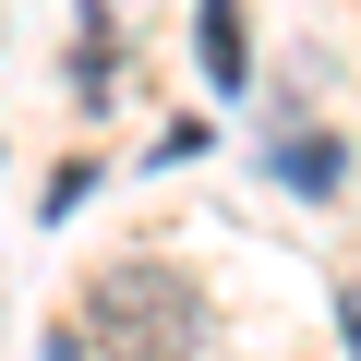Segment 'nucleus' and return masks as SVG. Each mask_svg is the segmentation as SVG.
Wrapping results in <instances>:
<instances>
[{
  "label": "nucleus",
  "mask_w": 361,
  "mask_h": 361,
  "mask_svg": "<svg viewBox=\"0 0 361 361\" xmlns=\"http://www.w3.org/2000/svg\"><path fill=\"white\" fill-rule=\"evenodd\" d=\"M337 325H349V361H361V277L337 289Z\"/></svg>",
  "instance_id": "nucleus-4"
},
{
  "label": "nucleus",
  "mask_w": 361,
  "mask_h": 361,
  "mask_svg": "<svg viewBox=\"0 0 361 361\" xmlns=\"http://www.w3.org/2000/svg\"><path fill=\"white\" fill-rule=\"evenodd\" d=\"M277 180H289V193H337V145L325 133H289L277 145Z\"/></svg>",
  "instance_id": "nucleus-3"
},
{
  "label": "nucleus",
  "mask_w": 361,
  "mask_h": 361,
  "mask_svg": "<svg viewBox=\"0 0 361 361\" xmlns=\"http://www.w3.org/2000/svg\"><path fill=\"white\" fill-rule=\"evenodd\" d=\"M193 49H205V85H217V97H241V85H253V49H241V0H205Z\"/></svg>",
  "instance_id": "nucleus-2"
},
{
  "label": "nucleus",
  "mask_w": 361,
  "mask_h": 361,
  "mask_svg": "<svg viewBox=\"0 0 361 361\" xmlns=\"http://www.w3.org/2000/svg\"><path fill=\"white\" fill-rule=\"evenodd\" d=\"M85 337H97V361H193L205 349V301L169 265H109L97 301H85Z\"/></svg>",
  "instance_id": "nucleus-1"
},
{
  "label": "nucleus",
  "mask_w": 361,
  "mask_h": 361,
  "mask_svg": "<svg viewBox=\"0 0 361 361\" xmlns=\"http://www.w3.org/2000/svg\"><path fill=\"white\" fill-rule=\"evenodd\" d=\"M49 361H85V349H73V325H61V337H49Z\"/></svg>",
  "instance_id": "nucleus-5"
}]
</instances>
